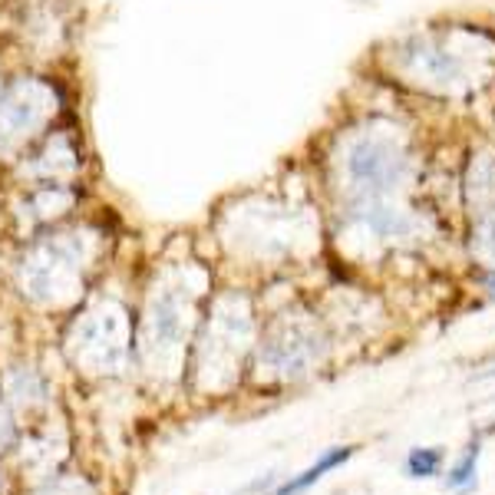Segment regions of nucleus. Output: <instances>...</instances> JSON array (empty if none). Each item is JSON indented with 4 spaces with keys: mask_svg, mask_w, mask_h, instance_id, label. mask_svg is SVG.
<instances>
[{
    "mask_svg": "<svg viewBox=\"0 0 495 495\" xmlns=\"http://www.w3.org/2000/svg\"><path fill=\"white\" fill-rule=\"evenodd\" d=\"M70 354L87 374H119L129 356V324L126 311L116 304L96 307L77 324Z\"/></svg>",
    "mask_w": 495,
    "mask_h": 495,
    "instance_id": "obj_1",
    "label": "nucleus"
},
{
    "mask_svg": "<svg viewBox=\"0 0 495 495\" xmlns=\"http://www.w3.org/2000/svg\"><path fill=\"white\" fill-rule=\"evenodd\" d=\"M403 169H407V159L393 142L387 139H360L350 146L347 152V172L356 182V189L364 191H380L393 189V185L403 179Z\"/></svg>",
    "mask_w": 495,
    "mask_h": 495,
    "instance_id": "obj_2",
    "label": "nucleus"
},
{
    "mask_svg": "<svg viewBox=\"0 0 495 495\" xmlns=\"http://www.w3.org/2000/svg\"><path fill=\"white\" fill-rule=\"evenodd\" d=\"M185 330H189V304H185V297L179 294V287L175 291H162L149 304L142 350L149 356L169 360V356L179 354V347H182Z\"/></svg>",
    "mask_w": 495,
    "mask_h": 495,
    "instance_id": "obj_3",
    "label": "nucleus"
},
{
    "mask_svg": "<svg viewBox=\"0 0 495 495\" xmlns=\"http://www.w3.org/2000/svg\"><path fill=\"white\" fill-rule=\"evenodd\" d=\"M261 354H268L271 370L291 376L304 374V366L314 360V337H304L301 330H281L261 347Z\"/></svg>",
    "mask_w": 495,
    "mask_h": 495,
    "instance_id": "obj_4",
    "label": "nucleus"
},
{
    "mask_svg": "<svg viewBox=\"0 0 495 495\" xmlns=\"http://www.w3.org/2000/svg\"><path fill=\"white\" fill-rule=\"evenodd\" d=\"M354 446H334V449H327L321 456V459L314 462V466H307L304 472H297V476H291L287 482H281L278 489H271V492H264V495H301V492H307L311 486H317L327 472H334L337 466H344V462L354 456Z\"/></svg>",
    "mask_w": 495,
    "mask_h": 495,
    "instance_id": "obj_5",
    "label": "nucleus"
},
{
    "mask_svg": "<svg viewBox=\"0 0 495 495\" xmlns=\"http://www.w3.org/2000/svg\"><path fill=\"white\" fill-rule=\"evenodd\" d=\"M10 400L17 407H36L46 400V380L36 370H17L10 374Z\"/></svg>",
    "mask_w": 495,
    "mask_h": 495,
    "instance_id": "obj_6",
    "label": "nucleus"
},
{
    "mask_svg": "<svg viewBox=\"0 0 495 495\" xmlns=\"http://www.w3.org/2000/svg\"><path fill=\"white\" fill-rule=\"evenodd\" d=\"M403 469H407L409 479H433L439 476L443 469V449L439 446H419V449H409L407 452V462H403Z\"/></svg>",
    "mask_w": 495,
    "mask_h": 495,
    "instance_id": "obj_7",
    "label": "nucleus"
},
{
    "mask_svg": "<svg viewBox=\"0 0 495 495\" xmlns=\"http://www.w3.org/2000/svg\"><path fill=\"white\" fill-rule=\"evenodd\" d=\"M479 456H482V446L469 443V449L462 452L459 459L449 466V476H446V486L449 489H469L476 482V472H479Z\"/></svg>",
    "mask_w": 495,
    "mask_h": 495,
    "instance_id": "obj_8",
    "label": "nucleus"
},
{
    "mask_svg": "<svg viewBox=\"0 0 495 495\" xmlns=\"http://www.w3.org/2000/svg\"><path fill=\"white\" fill-rule=\"evenodd\" d=\"M482 287H486V291H489V297H492V301H495V268H492V271H486V274H482Z\"/></svg>",
    "mask_w": 495,
    "mask_h": 495,
    "instance_id": "obj_9",
    "label": "nucleus"
},
{
    "mask_svg": "<svg viewBox=\"0 0 495 495\" xmlns=\"http://www.w3.org/2000/svg\"><path fill=\"white\" fill-rule=\"evenodd\" d=\"M486 242L495 248V218H492V222H489V225H486Z\"/></svg>",
    "mask_w": 495,
    "mask_h": 495,
    "instance_id": "obj_10",
    "label": "nucleus"
},
{
    "mask_svg": "<svg viewBox=\"0 0 495 495\" xmlns=\"http://www.w3.org/2000/svg\"><path fill=\"white\" fill-rule=\"evenodd\" d=\"M486 376H495V366H492V370H489V374Z\"/></svg>",
    "mask_w": 495,
    "mask_h": 495,
    "instance_id": "obj_11",
    "label": "nucleus"
},
{
    "mask_svg": "<svg viewBox=\"0 0 495 495\" xmlns=\"http://www.w3.org/2000/svg\"><path fill=\"white\" fill-rule=\"evenodd\" d=\"M459 495H466V492H459Z\"/></svg>",
    "mask_w": 495,
    "mask_h": 495,
    "instance_id": "obj_12",
    "label": "nucleus"
}]
</instances>
